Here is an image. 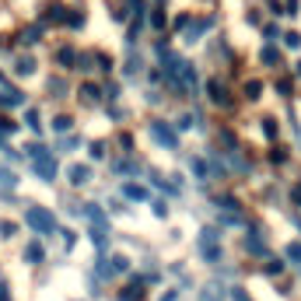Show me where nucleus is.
Here are the masks:
<instances>
[{"mask_svg":"<svg viewBox=\"0 0 301 301\" xmlns=\"http://www.w3.org/2000/svg\"><path fill=\"white\" fill-rule=\"evenodd\" d=\"M245 245H249L252 252H263V242H259V238H245Z\"/></svg>","mask_w":301,"mask_h":301,"instance_id":"nucleus-14","label":"nucleus"},{"mask_svg":"<svg viewBox=\"0 0 301 301\" xmlns=\"http://www.w3.org/2000/svg\"><path fill=\"white\" fill-rule=\"evenodd\" d=\"M42 256H46V252H42L39 242H28V249H25V259H28V263H42Z\"/></svg>","mask_w":301,"mask_h":301,"instance_id":"nucleus-6","label":"nucleus"},{"mask_svg":"<svg viewBox=\"0 0 301 301\" xmlns=\"http://www.w3.org/2000/svg\"><path fill=\"white\" fill-rule=\"evenodd\" d=\"M32 67H35L32 60H21V63H18V74H32Z\"/></svg>","mask_w":301,"mask_h":301,"instance_id":"nucleus-13","label":"nucleus"},{"mask_svg":"<svg viewBox=\"0 0 301 301\" xmlns=\"http://www.w3.org/2000/svg\"><path fill=\"white\" fill-rule=\"evenodd\" d=\"M231 294H235V301H249V294H245V291H231Z\"/></svg>","mask_w":301,"mask_h":301,"instance_id":"nucleus-15","label":"nucleus"},{"mask_svg":"<svg viewBox=\"0 0 301 301\" xmlns=\"http://www.w3.org/2000/svg\"><path fill=\"white\" fill-rule=\"evenodd\" d=\"M200 252H203L210 263H214V259H221V249H217V231H210V228H207V231L200 235Z\"/></svg>","mask_w":301,"mask_h":301,"instance_id":"nucleus-3","label":"nucleus"},{"mask_svg":"<svg viewBox=\"0 0 301 301\" xmlns=\"http://www.w3.org/2000/svg\"><path fill=\"white\" fill-rule=\"evenodd\" d=\"M126 196H133V200H144V196H147V193H144V189H140V186H126Z\"/></svg>","mask_w":301,"mask_h":301,"instance_id":"nucleus-12","label":"nucleus"},{"mask_svg":"<svg viewBox=\"0 0 301 301\" xmlns=\"http://www.w3.org/2000/svg\"><path fill=\"white\" fill-rule=\"evenodd\" d=\"M224 294H228V287L221 280H207L203 291H200V301H224Z\"/></svg>","mask_w":301,"mask_h":301,"instance_id":"nucleus-4","label":"nucleus"},{"mask_svg":"<svg viewBox=\"0 0 301 301\" xmlns=\"http://www.w3.org/2000/svg\"><path fill=\"white\" fill-rule=\"evenodd\" d=\"M109 263H112L109 273H126V270H130V259H126V256H112Z\"/></svg>","mask_w":301,"mask_h":301,"instance_id":"nucleus-7","label":"nucleus"},{"mask_svg":"<svg viewBox=\"0 0 301 301\" xmlns=\"http://www.w3.org/2000/svg\"><path fill=\"white\" fill-rule=\"evenodd\" d=\"M25 221H28L39 235H53V231H56V217H53L46 207H28V210H25Z\"/></svg>","mask_w":301,"mask_h":301,"instance_id":"nucleus-2","label":"nucleus"},{"mask_svg":"<svg viewBox=\"0 0 301 301\" xmlns=\"http://www.w3.org/2000/svg\"><path fill=\"white\" fill-rule=\"evenodd\" d=\"M28 154H32V165H35V172H39L46 182H49V179H56V161H53V154H49L46 147L32 144V147H28Z\"/></svg>","mask_w":301,"mask_h":301,"instance_id":"nucleus-1","label":"nucleus"},{"mask_svg":"<svg viewBox=\"0 0 301 301\" xmlns=\"http://www.w3.org/2000/svg\"><path fill=\"white\" fill-rule=\"evenodd\" d=\"M88 179H91V168H88V165H74V168H70V182H74V186H84Z\"/></svg>","mask_w":301,"mask_h":301,"instance_id":"nucleus-5","label":"nucleus"},{"mask_svg":"<svg viewBox=\"0 0 301 301\" xmlns=\"http://www.w3.org/2000/svg\"><path fill=\"white\" fill-rule=\"evenodd\" d=\"M287 256H291L294 263H301V242H291V245H287Z\"/></svg>","mask_w":301,"mask_h":301,"instance_id":"nucleus-11","label":"nucleus"},{"mask_svg":"<svg viewBox=\"0 0 301 301\" xmlns=\"http://www.w3.org/2000/svg\"><path fill=\"white\" fill-rule=\"evenodd\" d=\"M154 137H158L161 144H168V147H175V133H172V130H165V126H154Z\"/></svg>","mask_w":301,"mask_h":301,"instance_id":"nucleus-8","label":"nucleus"},{"mask_svg":"<svg viewBox=\"0 0 301 301\" xmlns=\"http://www.w3.org/2000/svg\"><path fill=\"white\" fill-rule=\"evenodd\" d=\"M0 301H11V298H7V287H4V284H0Z\"/></svg>","mask_w":301,"mask_h":301,"instance_id":"nucleus-16","label":"nucleus"},{"mask_svg":"<svg viewBox=\"0 0 301 301\" xmlns=\"http://www.w3.org/2000/svg\"><path fill=\"white\" fill-rule=\"evenodd\" d=\"M18 228H14V221H0V238H11Z\"/></svg>","mask_w":301,"mask_h":301,"instance_id":"nucleus-10","label":"nucleus"},{"mask_svg":"<svg viewBox=\"0 0 301 301\" xmlns=\"http://www.w3.org/2000/svg\"><path fill=\"white\" fill-rule=\"evenodd\" d=\"M0 186H11V189H14V186H18V175L7 172V168H0Z\"/></svg>","mask_w":301,"mask_h":301,"instance_id":"nucleus-9","label":"nucleus"}]
</instances>
